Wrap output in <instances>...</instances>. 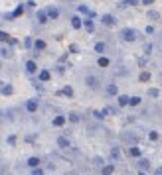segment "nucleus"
Returning <instances> with one entry per match:
<instances>
[{"mask_svg":"<svg viewBox=\"0 0 162 175\" xmlns=\"http://www.w3.org/2000/svg\"><path fill=\"white\" fill-rule=\"evenodd\" d=\"M121 39L127 43H132V41H136V32L130 28H125V30H121Z\"/></svg>","mask_w":162,"mask_h":175,"instance_id":"obj_1","label":"nucleus"},{"mask_svg":"<svg viewBox=\"0 0 162 175\" xmlns=\"http://www.w3.org/2000/svg\"><path fill=\"white\" fill-rule=\"evenodd\" d=\"M85 85H87L89 89H93V91H97L99 87H101V81H99L97 75H87V77H85Z\"/></svg>","mask_w":162,"mask_h":175,"instance_id":"obj_2","label":"nucleus"},{"mask_svg":"<svg viewBox=\"0 0 162 175\" xmlns=\"http://www.w3.org/2000/svg\"><path fill=\"white\" fill-rule=\"evenodd\" d=\"M24 108H26V112H30V114L38 112V108H40V100H38V98H28L26 104H24Z\"/></svg>","mask_w":162,"mask_h":175,"instance_id":"obj_3","label":"nucleus"},{"mask_svg":"<svg viewBox=\"0 0 162 175\" xmlns=\"http://www.w3.org/2000/svg\"><path fill=\"white\" fill-rule=\"evenodd\" d=\"M55 95H59V97H67V98H71L73 95H75V91H73V87L71 85H65V87H61Z\"/></svg>","mask_w":162,"mask_h":175,"instance_id":"obj_4","label":"nucleus"},{"mask_svg":"<svg viewBox=\"0 0 162 175\" xmlns=\"http://www.w3.org/2000/svg\"><path fill=\"white\" fill-rule=\"evenodd\" d=\"M105 95H107V97H119V87L115 83H109L105 87Z\"/></svg>","mask_w":162,"mask_h":175,"instance_id":"obj_5","label":"nucleus"},{"mask_svg":"<svg viewBox=\"0 0 162 175\" xmlns=\"http://www.w3.org/2000/svg\"><path fill=\"white\" fill-rule=\"evenodd\" d=\"M55 142H58V148H61V149L71 148V140H69L67 136H59L58 140H55Z\"/></svg>","mask_w":162,"mask_h":175,"instance_id":"obj_6","label":"nucleus"},{"mask_svg":"<svg viewBox=\"0 0 162 175\" xmlns=\"http://www.w3.org/2000/svg\"><path fill=\"white\" fill-rule=\"evenodd\" d=\"M26 165H28L30 169H34V167H40V165H42V157H38V156L28 157V159H26Z\"/></svg>","mask_w":162,"mask_h":175,"instance_id":"obj_7","label":"nucleus"},{"mask_svg":"<svg viewBox=\"0 0 162 175\" xmlns=\"http://www.w3.org/2000/svg\"><path fill=\"white\" fill-rule=\"evenodd\" d=\"M65 120H67V118H65L63 114H58V116L52 120V126H53V128H63V126H65Z\"/></svg>","mask_w":162,"mask_h":175,"instance_id":"obj_8","label":"nucleus"},{"mask_svg":"<svg viewBox=\"0 0 162 175\" xmlns=\"http://www.w3.org/2000/svg\"><path fill=\"white\" fill-rule=\"evenodd\" d=\"M26 73H28V75H34V73H38V63H36L34 59L26 61Z\"/></svg>","mask_w":162,"mask_h":175,"instance_id":"obj_9","label":"nucleus"},{"mask_svg":"<svg viewBox=\"0 0 162 175\" xmlns=\"http://www.w3.org/2000/svg\"><path fill=\"white\" fill-rule=\"evenodd\" d=\"M50 79H52V73L48 71V69H42V71L38 73V81L40 83H48Z\"/></svg>","mask_w":162,"mask_h":175,"instance_id":"obj_10","label":"nucleus"},{"mask_svg":"<svg viewBox=\"0 0 162 175\" xmlns=\"http://www.w3.org/2000/svg\"><path fill=\"white\" fill-rule=\"evenodd\" d=\"M121 157H123V152H121V148L113 146V148H111V159H113V161H119Z\"/></svg>","mask_w":162,"mask_h":175,"instance_id":"obj_11","label":"nucleus"},{"mask_svg":"<svg viewBox=\"0 0 162 175\" xmlns=\"http://www.w3.org/2000/svg\"><path fill=\"white\" fill-rule=\"evenodd\" d=\"M136 167L140 169V171H144V169L150 167V161L146 159V157H138V159H136Z\"/></svg>","mask_w":162,"mask_h":175,"instance_id":"obj_12","label":"nucleus"},{"mask_svg":"<svg viewBox=\"0 0 162 175\" xmlns=\"http://www.w3.org/2000/svg\"><path fill=\"white\" fill-rule=\"evenodd\" d=\"M0 55H2L4 59H10V57L14 55L12 47H10V46H2V47H0Z\"/></svg>","mask_w":162,"mask_h":175,"instance_id":"obj_13","label":"nucleus"},{"mask_svg":"<svg viewBox=\"0 0 162 175\" xmlns=\"http://www.w3.org/2000/svg\"><path fill=\"white\" fill-rule=\"evenodd\" d=\"M45 12H48V18H50V20H58V18H59V10H58L55 6L45 8Z\"/></svg>","mask_w":162,"mask_h":175,"instance_id":"obj_14","label":"nucleus"},{"mask_svg":"<svg viewBox=\"0 0 162 175\" xmlns=\"http://www.w3.org/2000/svg\"><path fill=\"white\" fill-rule=\"evenodd\" d=\"M115 173V163H105L101 167V175H113Z\"/></svg>","mask_w":162,"mask_h":175,"instance_id":"obj_15","label":"nucleus"},{"mask_svg":"<svg viewBox=\"0 0 162 175\" xmlns=\"http://www.w3.org/2000/svg\"><path fill=\"white\" fill-rule=\"evenodd\" d=\"M83 28H85V32H87V33H93V32H95V24H93V20H91V18L83 20Z\"/></svg>","mask_w":162,"mask_h":175,"instance_id":"obj_16","label":"nucleus"},{"mask_svg":"<svg viewBox=\"0 0 162 175\" xmlns=\"http://www.w3.org/2000/svg\"><path fill=\"white\" fill-rule=\"evenodd\" d=\"M101 20H103V24H105V26H109V28L117 24V20H115V16H111V14H105V16H103Z\"/></svg>","mask_w":162,"mask_h":175,"instance_id":"obj_17","label":"nucleus"},{"mask_svg":"<svg viewBox=\"0 0 162 175\" xmlns=\"http://www.w3.org/2000/svg\"><path fill=\"white\" fill-rule=\"evenodd\" d=\"M71 26H73V30H81L83 28V20L79 16H71Z\"/></svg>","mask_w":162,"mask_h":175,"instance_id":"obj_18","label":"nucleus"},{"mask_svg":"<svg viewBox=\"0 0 162 175\" xmlns=\"http://www.w3.org/2000/svg\"><path fill=\"white\" fill-rule=\"evenodd\" d=\"M36 18H38V22L40 24H45V22H48V12H45V10H38V12H36Z\"/></svg>","mask_w":162,"mask_h":175,"instance_id":"obj_19","label":"nucleus"},{"mask_svg":"<svg viewBox=\"0 0 162 175\" xmlns=\"http://www.w3.org/2000/svg\"><path fill=\"white\" fill-rule=\"evenodd\" d=\"M45 47L48 46H45L44 39H34V49H36V51H44Z\"/></svg>","mask_w":162,"mask_h":175,"instance_id":"obj_20","label":"nucleus"},{"mask_svg":"<svg viewBox=\"0 0 162 175\" xmlns=\"http://www.w3.org/2000/svg\"><path fill=\"white\" fill-rule=\"evenodd\" d=\"M97 65L105 69V67H109V65H111V61H109V57H105V55H101V57L97 59Z\"/></svg>","mask_w":162,"mask_h":175,"instance_id":"obj_21","label":"nucleus"},{"mask_svg":"<svg viewBox=\"0 0 162 175\" xmlns=\"http://www.w3.org/2000/svg\"><path fill=\"white\" fill-rule=\"evenodd\" d=\"M123 140H129V144H136V142H138V136H135V134L127 132V134H123Z\"/></svg>","mask_w":162,"mask_h":175,"instance_id":"obj_22","label":"nucleus"},{"mask_svg":"<svg viewBox=\"0 0 162 175\" xmlns=\"http://www.w3.org/2000/svg\"><path fill=\"white\" fill-rule=\"evenodd\" d=\"M129 156L135 157V159H138V157H140V149H138V146H132V148L129 149Z\"/></svg>","mask_w":162,"mask_h":175,"instance_id":"obj_23","label":"nucleus"},{"mask_svg":"<svg viewBox=\"0 0 162 175\" xmlns=\"http://www.w3.org/2000/svg\"><path fill=\"white\" fill-rule=\"evenodd\" d=\"M138 2H140V0H123V2L119 4V8H125V6H138Z\"/></svg>","mask_w":162,"mask_h":175,"instance_id":"obj_24","label":"nucleus"},{"mask_svg":"<svg viewBox=\"0 0 162 175\" xmlns=\"http://www.w3.org/2000/svg\"><path fill=\"white\" fill-rule=\"evenodd\" d=\"M93 49H95L97 53H105V49H107V43H105V41H97Z\"/></svg>","mask_w":162,"mask_h":175,"instance_id":"obj_25","label":"nucleus"},{"mask_svg":"<svg viewBox=\"0 0 162 175\" xmlns=\"http://www.w3.org/2000/svg\"><path fill=\"white\" fill-rule=\"evenodd\" d=\"M129 95H119V106H129Z\"/></svg>","mask_w":162,"mask_h":175,"instance_id":"obj_26","label":"nucleus"},{"mask_svg":"<svg viewBox=\"0 0 162 175\" xmlns=\"http://www.w3.org/2000/svg\"><path fill=\"white\" fill-rule=\"evenodd\" d=\"M12 91H14V89H12V85H4V87H2V91H0V92H2L4 97H10V95H12Z\"/></svg>","mask_w":162,"mask_h":175,"instance_id":"obj_27","label":"nucleus"},{"mask_svg":"<svg viewBox=\"0 0 162 175\" xmlns=\"http://www.w3.org/2000/svg\"><path fill=\"white\" fill-rule=\"evenodd\" d=\"M93 116L97 118V120H103L107 116V110H93Z\"/></svg>","mask_w":162,"mask_h":175,"instance_id":"obj_28","label":"nucleus"},{"mask_svg":"<svg viewBox=\"0 0 162 175\" xmlns=\"http://www.w3.org/2000/svg\"><path fill=\"white\" fill-rule=\"evenodd\" d=\"M24 14V4H20V6H16V10L12 12V16L14 18H18V16H22Z\"/></svg>","mask_w":162,"mask_h":175,"instance_id":"obj_29","label":"nucleus"},{"mask_svg":"<svg viewBox=\"0 0 162 175\" xmlns=\"http://www.w3.org/2000/svg\"><path fill=\"white\" fill-rule=\"evenodd\" d=\"M140 104V97H130L129 98V106H138Z\"/></svg>","mask_w":162,"mask_h":175,"instance_id":"obj_30","label":"nucleus"},{"mask_svg":"<svg viewBox=\"0 0 162 175\" xmlns=\"http://www.w3.org/2000/svg\"><path fill=\"white\" fill-rule=\"evenodd\" d=\"M8 41H10V36H8L6 32L0 30V43H8Z\"/></svg>","mask_w":162,"mask_h":175,"instance_id":"obj_31","label":"nucleus"},{"mask_svg":"<svg viewBox=\"0 0 162 175\" xmlns=\"http://www.w3.org/2000/svg\"><path fill=\"white\" fill-rule=\"evenodd\" d=\"M67 118H69V122H71V124H79V120H81V118H79V114H75V112H71Z\"/></svg>","mask_w":162,"mask_h":175,"instance_id":"obj_32","label":"nucleus"},{"mask_svg":"<svg viewBox=\"0 0 162 175\" xmlns=\"http://www.w3.org/2000/svg\"><path fill=\"white\" fill-rule=\"evenodd\" d=\"M24 47H26V49H34V39L26 38V39H24Z\"/></svg>","mask_w":162,"mask_h":175,"instance_id":"obj_33","label":"nucleus"},{"mask_svg":"<svg viewBox=\"0 0 162 175\" xmlns=\"http://www.w3.org/2000/svg\"><path fill=\"white\" fill-rule=\"evenodd\" d=\"M77 10H79V12H81V14H87V16H89V14H91L89 6H85V4H79V6H77Z\"/></svg>","mask_w":162,"mask_h":175,"instance_id":"obj_34","label":"nucleus"},{"mask_svg":"<svg viewBox=\"0 0 162 175\" xmlns=\"http://www.w3.org/2000/svg\"><path fill=\"white\" fill-rule=\"evenodd\" d=\"M30 175H45V171L42 167H34L32 171H30Z\"/></svg>","mask_w":162,"mask_h":175,"instance_id":"obj_35","label":"nucleus"},{"mask_svg":"<svg viewBox=\"0 0 162 175\" xmlns=\"http://www.w3.org/2000/svg\"><path fill=\"white\" fill-rule=\"evenodd\" d=\"M140 81H143V83L150 81V73H148V71H143V73H140Z\"/></svg>","mask_w":162,"mask_h":175,"instance_id":"obj_36","label":"nucleus"},{"mask_svg":"<svg viewBox=\"0 0 162 175\" xmlns=\"http://www.w3.org/2000/svg\"><path fill=\"white\" fill-rule=\"evenodd\" d=\"M6 144L8 146H14V144H16V134H10V136L6 138Z\"/></svg>","mask_w":162,"mask_h":175,"instance_id":"obj_37","label":"nucleus"},{"mask_svg":"<svg viewBox=\"0 0 162 175\" xmlns=\"http://www.w3.org/2000/svg\"><path fill=\"white\" fill-rule=\"evenodd\" d=\"M93 163H95V165H101V167H103V165H105V159H103V157H93Z\"/></svg>","mask_w":162,"mask_h":175,"instance_id":"obj_38","label":"nucleus"},{"mask_svg":"<svg viewBox=\"0 0 162 175\" xmlns=\"http://www.w3.org/2000/svg\"><path fill=\"white\" fill-rule=\"evenodd\" d=\"M38 138V134H30V136H26V142L28 144H34V140Z\"/></svg>","mask_w":162,"mask_h":175,"instance_id":"obj_39","label":"nucleus"},{"mask_svg":"<svg viewBox=\"0 0 162 175\" xmlns=\"http://www.w3.org/2000/svg\"><path fill=\"white\" fill-rule=\"evenodd\" d=\"M148 138L152 140V142H156V140H158V132H154V130H152V132L148 134Z\"/></svg>","mask_w":162,"mask_h":175,"instance_id":"obj_40","label":"nucleus"},{"mask_svg":"<svg viewBox=\"0 0 162 175\" xmlns=\"http://www.w3.org/2000/svg\"><path fill=\"white\" fill-rule=\"evenodd\" d=\"M148 18H150V20H158V12L150 10V12H148Z\"/></svg>","mask_w":162,"mask_h":175,"instance_id":"obj_41","label":"nucleus"},{"mask_svg":"<svg viewBox=\"0 0 162 175\" xmlns=\"http://www.w3.org/2000/svg\"><path fill=\"white\" fill-rule=\"evenodd\" d=\"M148 95H150L152 98H156V97H158V89H150V91H148Z\"/></svg>","mask_w":162,"mask_h":175,"instance_id":"obj_42","label":"nucleus"},{"mask_svg":"<svg viewBox=\"0 0 162 175\" xmlns=\"http://www.w3.org/2000/svg\"><path fill=\"white\" fill-rule=\"evenodd\" d=\"M144 32H146V33H154V28H152V26H148L146 30H144Z\"/></svg>","mask_w":162,"mask_h":175,"instance_id":"obj_43","label":"nucleus"},{"mask_svg":"<svg viewBox=\"0 0 162 175\" xmlns=\"http://www.w3.org/2000/svg\"><path fill=\"white\" fill-rule=\"evenodd\" d=\"M154 175H162V167H156L154 169Z\"/></svg>","mask_w":162,"mask_h":175,"instance_id":"obj_44","label":"nucleus"},{"mask_svg":"<svg viewBox=\"0 0 162 175\" xmlns=\"http://www.w3.org/2000/svg\"><path fill=\"white\" fill-rule=\"evenodd\" d=\"M140 2H143V4H152L154 0H140Z\"/></svg>","mask_w":162,"mask_h":175,"instance_id":"obj_45","label":"nucleus"},{"mask_svg":"<svg viewBox=\"0 0 162 175\" xmlns=\"http://www.w3.org/2000/svg\"><path fill=\"white\" fill-rule=\"evenodd\" d=\"M2 118H4V114H2V112H0V122H2Z\"/></svg>","mask_w":162,"mask_h":175,"instance_id":"obj_46","label":"nucleus"},{"mask_svg":"<svg viewBox=\"0 0 162 175\" xmlns=\"http://www.w3.org/2000/svg\"><path fill=\"white\" fill-rule=\"evenodd\" d=\"M138 175H146V173H143V171H140V173H138Z\"/></svg>","mask_w":162,"mask_h":175,"instance_id":"obj_47","label":"nucleus"},{"mask_svg":"<svg viewBox=\"0 0 162 175\" xmlns=\"http://www.w3.org/2000/svg\"><path fill=\"white\" fill-rule=\"evenodd\" d=\"M69 2H73V0H69Z\"/></svg>","mask_w":162,"mask_h":175,"instance_id":"obj_48","label":"nucleus"},{"mask_svg":"<svg viewBox=\"0 0 162 175\" xmlns=\"http://www.w3.org/2000/svg\"><path fill=\"white\" fill-rule=\"evenodd\" d=\"M0 95H2V92H0Z\"/></svg>","mask_w":162,"mask_h":175,"instance_id":"obj_49","label":"nucleus"}]
</instances>
